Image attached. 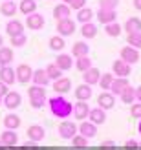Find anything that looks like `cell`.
Listing matches in <instances>:
<instances>
[{"mask_svg": "<svg viewBox=\"0 0 141 150\" xmlns=\"http://www.w3.org/2000/svg\"><path fill=\"white\" fill-rule=\"evenodd\" d=\"M75 68H77L79 71H86L88 68H92V59L88 57V55H84V57H79L77 61H75Z\"/></svg>", "mask_w": 141, "mask_h": 150, "instance_id": "cell-37", "label": "cell"}, {"mask_svg": "<svg viewBox=\"0 0 141 150\" xmlns=\"http://www.w3.org/2000/svg\"><path fill=\"white\" fill-rule=\"evenodd\" d=\"M62 2H64L66 6H70V4H72V0H62Z\"/></svg>", "mask_w": 141, "mask_h": 150, "instance_id": "cell-54", "label": "cell"}, {"mask_svg": "<svg viewBox=\"0 0 141 150\" xmlns=\"http://www.w3.org/2000/svg\"><path fill=\"white\" fill-rule=\"evenodd\" d=\"M134 7L137 11H141V0H134Z\"/></svg>", "mask_w": 141, "mask_h": 150, "instance_id": "cell-51", "label": "cell"}, {"mask_svg": "<svg viewBox=\"0 0 141 150\" xmlns=\"http://www.w3.org/2000/svg\"><path fill=\"white\" fill-rule=\"evenodd\" d=\"M20 150H39V148L35 146V143H33V141H31V143H28V141H26V143H24V146H22Z\"/></svg>", "mask_w": 141, "mask_h": 150, "instance_id": "cell-47", "label": "cell"}, {"mask_svg": "<svg viewBox=\"0 0 141 150\" xmlns=\"http://www.w3.org/2000/svg\"><path fill=\"white\" fill-rule=\"evenodd\" d=\"M121 61H125L127 64H136L137 61H139V50H136V48H132V46H125L123 50H121Z\"/></svg>", "mask_w": 141, "mask_h": 150, "instance_id": "cell-8", "label": "cell"}, {"mask_svg": "<svg viewBox=\"0 0 141 150\" xmlns=\"http://www.w3.org/2000/svg\"><path fill=\"white\" fill-rule=\"evenodd\" d=\"M136 101H137V103H141V86H139V88H136Z\"/></svg>", "mask_w": 141, "mask_h": 150, "instance_id": "cell-49", "label": "cell"}, {"mask_svg": "<svg viewBox=\"0 0 141 150\" xmlns=\"http://www.w3.org/2000/svg\"><path fill=\"white\" fill-rule=\"evenodd\" d=\"M20 103H22V97L18 92H7L4 97H2V104L7 108V110H15V108H18L20 106Z\"/></svg>", "mask_w": 141, "mask_h": 150, "instance_id": "cell-4", "label": "cell"}, {"mask_svg": "<svg viewBox=\"0 0 141 150\" xmlns=\"http://www.w3.org/2000/svg\"><path fill=\"white\" fill-rule=\"evenodd\" d=\"M13 62V50L2 46L0 48V66H9Z\"/></svg>", "mask_w": 141, "mask_h": 150, "instance_id": "cell-32", "label": "cell"}, {"mask_svg": "<svg viewBox=\"0 0 141 150\" xmlns=\"http://www.w3.org/2000/svg\"><path fill=\"white\" fill-rule=\"evenodd\" d=\"M48 104H50L51 114H53L55 117H59V119H66V117H70V115H72L73 106H72V103L66 99V97H62V95H55V97H51V99L48 101Z\"/></svg>", "mask_w": 141, "mask_h": 150, "instance_id": "cell-1", "label": "cell"}, {"mask_svg": "<svg viewBox=\"0 0 141 150\" xmlns=\"http://www.w3.org/2000/svg\"><path fill=\"white\" fill-rule=\"evenodd\" d=\"M4 46V39H2V35H0V48Z\"/></svg>", "mask_w": 141, "mask_h": 150, "instance_id": "cell-53", "label": "cell"}, {"mask_svg": "<svg viewBox=\"0 0 141 150\" xmlns=\"http://www.w3.org/2000/svg\"><path fill=\"white\" fill-rule=\"evenodd\" d=\"M130 70H132V66L130 64H127L125 61H115L114 64H112V75H115V77H128L130 75Z\"/></svg>", "mask_w": 141, "mask_h": 150, "instance_id": "cell-10", "label": "cell"}, {"mask_svg": "<svg viewBox=\"0 0 141 150\" xmlns=\"http://www.w3.org/2000/svg\"><path fill=\"white\" fill-rule=\"evenodd\" d=\"M31 75H33V70H31V66H28V64H20V66H17V70H15L17 82H22V84H28V82L31 81Z\"/></svg>", "mask_w": 141, "mask_h": 150, "instance_id": "cell-5", "label": "cell"}, {"mask_svg": "<svg viewBox=\"0 0 141 150\" xmlns=\"http://www.w3.org/2000/svg\"><path fill=\"white\" fill-rule=\"evenodd\" d=\"M101 150H115V148H112V146H103L101 145Z\"/></svg>", "mask_w": 141, "mask_h": 150, "instance_id": "cell-52", "label": "cell"}, {"mask_svg": "<svg viewBox=\"0 0 141 150\" xmlns=\"http://www.w3.org/2000/svg\"><path fill=\"white\" fill-rule=\"evenodd\" d=\"M44 136H46V130H44L40 125H31V126L28 128V139L33 141V143H39V141H42Z\"/></svg>", "mask_w": 141, "mask_h": 150, "instance_id": "cell-12", "label": "cell"}, {"mask_svg": "<svg viewBox=\"0 0 141 150\" xmlns=\"http://www.w3.org/2000/svg\"><path fill=\"white\" fill-rule=\"evenodd\" d=\"M77 134V125L73 121H62L59 125V136L62 139H72Z\"/></svg>", "mask_w": 141, "mask_h": 150, "instance_id": "cell-7", "label": "cell"}, {"mask_svg": "<svg viewBox=\"0 0 141 150\" xmlns=\"http://www.w3.org/2000/svg\"><path fill=\"white\" fill-rule=\"evenodd\" d=\"M6 33L9 35V37L24 33V24H22L20 20H17V18H13V20H9V22L6 24Z\"/></svg>", "mask_w": 141, "mask_h": 150, "instance_id": "cell-21", "label": "cell"}, {"mask_svg": "<svg viewBox=\"0 0 141 150\" xmlns=\"http://www.w3.org/2000/svg\"><path fill=\"white\" fill-rule=\"evenodd\" d=\"M44 24H46V20H44V17H42L40 13H37V11L26 17V26H28L29 29H33V31H39V29H42Z\"/></svg>", "mask_w": 141, "mask_h": 150, "instance_id": "cell-6", "label": "cell"}, {"mask_svg": "<svg viewBox=\"0 0 141 150\" xmlns=\"http://www.w3.org/2000/svg\"><path fill=\"white\" fill-rule=\"evenodd\" d=\"M103 146H115V143H114V141H110V139H106L105 143H103Z\"/></svg>", "mask_w": 141, "mask_h": 150, "instance_id": "cell-50", "label": "cell"}, {"mask_svg": "<svg viewBox=\"0 0 141 150\" xmlns=\"http://www.w3.org/2000/svg\"><path fill=\"white\" fill-rule=\"evenodd\" d=\"M0 81H2L6 86H11L13 82H17L15 70L11 68V66H2V68H0Z\"/></svg>", "mask_w": 141, "mask_h": 150, "instance_id": "cell-17", "label": "cell"}, {"mask_svg": "<svg viewBox=\"0 0 141 150\" xmlns=\"http://www.w3.org/2000/svg\"><path fill=\"white\" fill-rule=\"evenodd\" d=\"M18 11L28 17V15H31V13L37 11V2L35 0H22L20 6H18Z\"/></svg>", "mask_w": 141, "mask_h": 150, "instance_id": "cell-31", "label": "cell"}, {"mask_svg": "<svg viewBox=\"0 0 141 150\" xmlns=\"http://www.w3.org/2000/svg\"><path fill=\"white\" fill-rule=\"evenodd\" d=\"M72 145L75 148H86L88 146V139L84 136H81V134H75V136L72 137Z\"/></svg>", "mask_w": 141, "mask_h": 150, "instance_id": "cell-40", "label": "cell"}, {"mask_svg": "<svg viewBox=\"0 0 141 150\" xmlns=\"http://www.w3.org/2000/svg\"><path fill=\"white\" fill-rule=\"evenodd\" d=\"M26 42H28V37L24 33H20V35H13L11 37V46L15 48H22V46H26Z\"/></svg>", "mask_w": 141, "mask_h": 150, "instance_id": "cell-42", "label": "cell"}, {"mask_svg": "<svg viewBox=\"0 0 141 150\" xmlns=\"http://www.w3.org/2000/svg\"><path fill=\"white\" fill-rule=\"evenodd\" d=\"M44 71H46V75L50 77V81H57V79L62 77V71L55 66V62H53V64H48L46 68H44Z\"/></svg>", "mask_w": 141, "mask_h": 150, "instance_id": "cell-36", "label": "cell"}, {"mask_svg": "<svg viewBox=\"0 0 141 150\" xmlns=\"http://www.w3.org/2000/svg\"><path fill=\"white\" fill-rule=\"evenodd\" d=\"M105 31H106L108 37H119L121 31H123V28L117 24V22H112V24H106L105 26Z\"/></svg>", "mask_w": 141, "mask_h": 150, "instance_id": "cell-38", "label": "cell"}, {"mask_svg": "<svg viewBox=\"0 0 141 150\" xmlns=\"http://www.w3.org/2000/svg\"><path fill=\"white\" fill-rule=\"evenodd\" d=\"M81 35L84 37V39H94L95 35H97V26L94 24V22H86V24L81 26Z\"/></svg>", "mask_w": 141, "mask_h": 150, "instance_id": "cell-29", "label": "cell"}, {"mask_svg": "<svg viewBox=\"0 0 141 150\" xmlns=\"http://www.w3.org/2000/svg\"><path fill=\"white\" fill-rule=\"evenodd\" d=\"M53 90H55L59 95L68 93L70 90H72V81H70L68 77H61V79H57V81H53Z\"/></svg>", "mask_w": 141, "mask_h": 150, "instance_id": "cell-19", "label": "cell"}, {"mask_svg": "<svg viewBox=\"0 0 141 150\" xmlns=\"http://www.w3.org/2000/svg\"><path fill=\"white\" fill-rule=\"evenodd\" d=\"M53 17L55 20H62V18H70V6L66 4H59L53 7Z\"/></svg>", "mask_w": 141, "mask_h": 150, "instance_id": "cell-30", "label": "cell"}, {"mask_svg": "<svg viewBox=\"0 0 141 150\" xmlns=\"http://www.w3.org/2000/svg\"><path fill=\"white\" fill-rule=\"evenodd\" d=\"M123 29H125L127 33H139V31H141V18H137V17H130V18H127Z\"/></svg>", "mask_w": 141, "mask_h": 150, "instance_id": "cell-24", "label": "cell"}, {"mask_svg": "<svg viewBox=\"0 0 141 150\" xmlns=\"http://www.w3.org/2000/svg\"><path fill=\"white\" fill-rule=\"evenodd\" d=\"M125 148H127V150H137L139 143L136 139H128V141H125Z\"/></svg>", "mask_w": 141, "mask_h": 150, "instance_id": "cell-46", "label": "cell"}, {"mask_svg": "<svg viewBox=\"0 0 141 150\" xmlns=\"http://www.w3.org/2000/svg\"><path fill=\"white\" fill-rule=\"evenodd\" d=\"M130 115L134 119H141V103L130 104Z\"/></svg>", "mask_w": 141, "mask_h": 150, "instance_id": "cell-44", "label": "cell"}, {"mask_svg": "<svg viewBox=\"0 0 141 150\" xmlns=\"http://www.w3.org/2000/svg\"><path fill=\"white\" fill-rule=\"evenodd\" d=\"M127 86H130V82L127 77H114L112 84H110V93L112 95H121V92Z\"/></svg>", "mask_w": 141, "mask_h": 150, "instance_id": "cell-11", "label": "cell"}, {"mask_svg": "<svg viewBox=\"0 0 141 150\" xmlns=\"http://www.w3.org/2000/svg\"><path fill=\"white\" fill-rule=\"evenodd\" d=\"M115 18H117V13H115V9H97V20L101 22V24H112V22H115Z\"/></svg>", "mask_w": 141, "mask_h": 150, "instance_id": "cell-15", "label": "cell"}, {"mask_svg": "<svg viewBox=\"0 0 141 150\" xmlns=\"http://www.w3.org/2000/svg\"><path fill=\"white\" fill-rule=\"evenodd\" d=\"M121 101L125 103V104H134V101H136V88H132V86H127L121 92Z\"/></svg>", "mask_w": 141, "mask_h": 150, "instance_id": "cell-33", "label": "cell"}, {"mask_svg": "<svg viewBox=\"0 0 141 150\" xmlns=\"http://www.w3.org/2000/svg\"><path fill=\"white\" fill-rule=\"evenodd\" d=\"M88 112H90V106H88V101H79L73 104L72 114L75 115V119H81V121H86Z\"/></svg>", "mask_w": 141, "mask_h": 150, "instance_id": "cell-9", "label": "cell"}, {"mask_svg": "<svg viewBox=\"0 0 141 150\" xmlns=\"http://www.w3.org/2000/svg\"><path fill=\"white\" fill-rule=\"evenodd\" d=\"M18 11V6L13 2V0H6V2H2V6H0V13L4 15V17H15Z\"/></svg>", "mask_w": 141, "mask_h": 150, "instance_id": "cell-25", "label": "cell"}, {"mask_svg": "<svg viewBox=\"0 0 141 150\" xmlns=\"http://www.w3.org/2000/svg\"><path fill=\"white\" fill-rule=\"evenodd\" d=\"M88 51H90V46H88L84 40H79V42L73 44V48H72V55L75 57V59H79V57L88 55Z\"/></svg>", "mask_w": 141, "mask_h": 150, "instance_id": "cell-26", "label": "cell"}, {"mask_svg": "<svg viewBox=\"0 0 141 150\" xmlns=\"http://www.w3.org/2000/svg\"><path fill=\"white\" fill-rule=\"evenodd\" d=\"M28 95H29V103H31V108L39 110L46 104V92H44L42 86H31L28 90Z\"/></svg>", "mask_w": 141, "mask_h": 150, "instance_id": "cell-2", "label": "cell"}, {"mask_svg": "<svg viewBox=\"0 0 141 150\" xmlns=\"http://www.w3.org/2000/svg\"><path fill=\"white\" fill-rule=\"evenodd\" d=\"M31 81L35 82V86H42V88L50 84V77L46 75V71H44L42 68H39V70H33Z\"/></svg>", "mask_w": 141, "mask_h": 150, "instance_id": "cell-20", "label": "cell"}, {"mask_svg": "<svg viewBox=\"0 0 141 150\" xmlns=\"http://www.w3.org/2000/svg\"><path fill=\"white\" fill-rule=\"evenodd\" d=\"M139 146H141V141H139Z\"/></svg>", "mask_w": 141, "mask_h": 150, "instance_id": "cell-59", "label": "cell"}, {"mask_svg": "<svg viewBox=\"0 0 141 150\" xmlns=\"http://www.w3.org/2000/svg\"><path fill=\"white\" fill-rule=\"evenodd\" d=\"M139 148H141V146H139Z\"/></svg>", "mask_w": 141, "mask_h": 150, "instance_id": "cell-62", "label": "cell"}, {"mask_svg": "<svg viewBox=\"0 0 141 150\" xmlns=\"http://www.w3.org/2000/svg\"><path fill=\"white\" fill-rule=\"evenodd\" d=\"M7 92H9V88H7V86L4 84V82L0 81V99H2V97H4V95H6Z\"/></svg>", "mask_w": 141, "mask_h": 150, "instance_id": "cell-48", "label": "cell"}, {"mask_svg": "<svg viewBox=\"0 0 141 150\" xmlns=\"http://www.w3.org/2000/svg\"><path fill=\"white\" fill-rule=\"evenodd\" d=\"M94 18V11L90 9V7H83V9L77 11V20L81 22V24H86V22H92Z\"/></svg>", "mask_w": 141, "mask_h": 150, "instance_id": "cell-35", "label": "cell"}, {"mask_svg": "<svg viewBox=\"0 0 141 150\" xmlns=\"http://www.w3.org/2000/svg\"><path fill=\"white\" fill-rule=\"evenodd\" d=\"M119 0H99V7L101 9H115Z\"/></svg>", "mask_w": 141, "mask_h": 150, "instance_id": "cell-43", "label": "cell"}, {"mask_svg": "<svg viewBox=\"0 0 141 150\" xmlns=\"http://www.w3.org/2000/svg\"><path fill=\"white\" fill-rule=\"evenodd\" d=\"M137 132L141 134V121H139V125H137Z\"/></svg>", "mask_w": 141, "mask_h": 150, "instance_id": "cell-55", "label": "cell"}, {"mask_svg": "<svg viewBox=\"0 0 141 150\" xmlns=\"http://www.w3.org/2000/svg\"><path fill=\"white\" fill-rule=\"evenodd\" d=\"M57 33L61 37H70L75 33V22L72 18H62V20H57Z\"/></svg>", "mask_w": 141, "mask_h": 150, "instance_id": "cell-3", "label": "cell"}, {"mask_svg": "<svg viewBox=\"0 0 141 150\" xmlns=\"http://www.w3.org/2000/svg\"><path fill=\"white\" fill-rule=\"evenodd\" d=\"M88 119H90V123H94L95 126L97 125H103L106 121V112L103 108H90V112H88Z\"/></svg>", "mask_w": 141, "mask_h": 150, "instance_id": "cell-13", "label": "cell"}, {"mask_svg": "<svg viewBox=\"0 0 141 150\" xmlns=\"http://www.w3.org/2000/svg\"><path fill=\"white\" fill-rule=\"evenodd\" d=\"M72 9H83V7H86V0H72V4H70Z\"/></svg>", "mask_w": 141, "mask_h": 150, "instance_id": "cell-45", "label": "cell"}, {"mask_svg": "<svg viewBox=\"0 0 141 150\" xmlns=\"http://www.w3.org/2000/svg\"><path fill=\"white\" fill-rule=\"evenodd\" d=\"M11 150H20V148H11Z\"/></svg>", "mask_w": 141, "mask_h": 150, "instance_id": "cell-57", "label": "cell"}, {"mask_svg": "<svg viewBox=\"0 0 141 150\" xmlns=\"http://www.w3.org/2000/svg\"><path fill=\"white\" fill-rule=\"evenodd\" d=\"M77 132L81 134V136H84L86 139H92L95 134H97V126H95L94 123H90V121H83L77 126Z\"/></svg>", "mask_w": 141, "mask_h": 150, "instance_id": "cell-14", "label": "cell"}, {"mask_svg": "<svg viewBox=\"0 0 141 150\" xmlns=\"http://www.w3.org/2000/svg\"><path fill=\"white\" fill-rule=\"evenodd\" d=\"M75 97H77V101H88L92 97V86H88V84H81L75 88Z\"/></svg>", "mask_w": 141, "mask_h": 150, "instance_id": "cell-28", "label": "cell"}, {"mask_svg": "<svg viewBox=\"0 0 141 150\" xmlns=\"http://www.w3.org/2000/svg\"><path fill=\"white\" fill-rule=\"evenodd\" d=\"M0 104H2V99H0Z\"/></svg>", "mask_w": 141, "mask_h": 150, "instance_id": "cell-58", "label": "cell"}, {"mask_svg": "<svg viewBox=\"0 0 141 150\" xmlns=\"http://www.w3.org/2000/svg\"><path fill=\"white\" fill-rule=\"evenodd\" d=\"M112 81H114V75L112 73H101V77H99V84L103 90H110V84H112Z\"/></svg>", "mask_w": 141, "mask_h": 150, "instance_id": "cell-41", "label": "cell"}, {"mask_svg": "<svg viewBox=\"0 0 141 150\" xmlns=\"http://www.w3.org/2000/svg\"><path fill=\"white\" fill-rule=\"evenodd\" d=\"M127 42H128V46L139 50L141 48V31L139 33H128L127 35Z\"/></svg>", "mask_w": 141, "mask_h": 150, "instance_id": "cell-39", "label": "cell"}, {"mask_svg": "<svg viewBox=\"0 0 141 150\" xmlns=\"http://www.w3.org/2000/svg\"><path fill=\"white\" fill-rule=\"evenodd\" d=\"M50 50H53V51H62L64 48H66V42H64V37H61V35H53L50 39Z\"/></svg>", "mask_w": 141, "mask_h": 150, "instance_id": "cell-34", "label": "cell"}, {"mask_svg": "<svg viewBox=\"0 0 141 150\" xmlns=\"http://www.w3.org/2000/svg\"><path fill=\"white\" fill-rule=\"evenodd\" d=\"M72 150H73V148H72Z\"/></svg>", "mask_w": 141, "mask_h": 150, "instance_id": "cell-61", "label": "cell"}, {"mask_svg": "<svg viewBox=\"0 0 141 150\" xmlns=\"http://www.w3.org/2000/svg\"><path fill=\"white\" fill-rule=\"evenodd\" d=\"M97 104H99V108L103 110H110V108H114V104H115V97L110 93V92H103L99 97H97Z\"/></svg>", "mask_w": 141, "mask_h": 150, "instance_id": "cell-16", "label": "cell"}, {"mask_svg": "<svg viewBox=\"0 0 141 150\" xmlns=\"http://www.w3.org/2000/svg\"><path fill=\"white\" fill-rule=\"evenodd\" d=\"M0 143L4 146H15L18 143V136L15 134V130H4L0 136Z\"/></svg>", "mask_w": 141, "mask_h": 150, "instance_id": "cell-23", "label": "cell"}, {"mask_svg": "<svg viewBox=\"0 0 141 150\" xmlns=\"http://www.w3.org/2000/svg\"><path fill=\"white\" fill-rule=\"evenodd\" d=\"M0 145H2V143H0Z\"/></svg>", "mask_w": 141, "mask_h": 150, "instance_id": "cell-60", "label": "cell"}, {"mask_svg": "<svg viewBox=\"0 0 141 150\" xmlns=\"http://www.w3.org/2000/svg\"><path fill=\"white\" fill-rule=\"evenodd\" d=\"M99 77H101V71L97 68H88L86 71H83V81H84V84L88 86H92V84H97L99 82Z\"/></svg>", "mask_w": 141, "mask_h": 150, "instance_id": "cell-18", "label": "cell"}, {"mask_svg": "<svg viewBox=\"0 0 141 150\" xmlns=\"http://www.w3.org/2000/svg\"><path fill=\"white\" fill-rule=\"evenodd\" d=\"M0 150H6V148H4V145H0Z\"/></svg>", "mask_w": 141, "mask_h": 150, "instance_id": "cell-56", "label": "cell"}, {"mask_svg": "<svg viewBox=\"0 0 141 150\" xmlns=\"http://www.w3.org/2000/svg\"><path fill=\"white\" fill-rule=\"evenodd\" d=\"M55 66L61 71H66V70H72V66H73V61H72V55L68 53H61V55H57V61H55Z\"/></svg>", "mask_w": 141, "mask_h": 150, "instance_id": "cell-22", "label": "cell"}, {"mask_svg": "<svg viewBox=\"0 0 141 150\" xmlns=\"http://www.w3.org/2000/svg\"><path fill=\"white\" fill-rule=\"evenodd\" d=\"M4 126H6V130H17L20 126V117L17 114H7L4 117Z\"/></svg>", "mask_w": 141, "mask_h": 150, "instance_id": "cell-27", "label": "cell"}]
</instances>
